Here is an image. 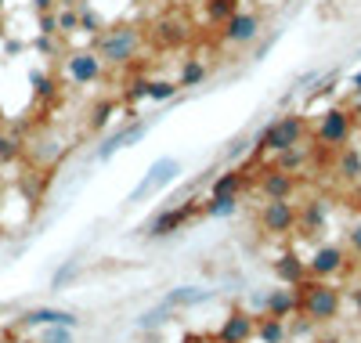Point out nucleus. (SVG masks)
Listing matches in <instances>:
<instances>
[{
    "mask_svg": "<svg viewBox=\"0 0 361 343\" xmlns=\"http://www.w3.org/2000/svg\"><path fill=\"white\" fill-rule=\"evenodd\" d=\"M307 141H311V119H307V112H279L253 138V160H260V155L289 152V148L307 145Z\"/></svg>",
    "mask_w": 361,
    "mask_h": 343,
    "instance_id": "obj_1",
    "label": "nucleus"
},
{
    "mask_svg": "<svg viewBox=\"0 0 361 343\" xmlns=\"http://www.w3.org/2000/svg\"><path fill=\"white\" fill-rule=\"evenodd\" d=\"M94 51L105 61V69H127L145 51V29L137 22H109L105 33L94 37Z\"/></svg>",
    "mask_w": 361,
    "mask_h": 343,
    "instance_id": "obj_2",
    "label": "nucleus"
},
{
    "mask_svg": "<svg viewBox=\"0 0 361 343\" xmlns=\"http://www.w3.org/2000/svg\"><path fill=\"white\" fill-rule=\"evenodd\" d=\"M296 293H300V315H304L307 322H314V325H333V322H340L343 300H347L343 286L322 282V278H304V282L296 286Z\"/></svg>",
    "mask_w": 361,
    "mask_h": 343,
    "instance_id": "obj_3",
    "label": "nucleus"
},
{
    "mask_svg": "<svg viewBox=\"0 0 361 343\" xmlns=\"http://www.w3.org/2000/svg\"><path fill=\"white\" fill-rule=\"evenodd\" d=\"M354 127H357V119L347 105H329L314 123H311V138L318 141V148L325 152H340L343 145H350L354 138Z\"/></svg>",
    "mask_w": 361,
    "mask_h": 343,
    "instance_id": "obj_4",
    "label": "nucleus"
},
{
    "mask_svg": "<svg viewBox=\"0 0 361 343\" xmlns=\"http://www.w3.org/2000/svg\"><path fill=\"white\" fill-rule=\"evenodd\" d=\"M180 174H185V163H180L177 155H159V160L141 174V181L130 188L127 206H141V203H148V199H156L163 188H170Z\"/></svg>",
    "mask_w": 361,
    "mask_h": 343,
    "instance_id": "obj_5",
    "label": "nucleus"
},
{
    "mask_svg": "<svg viewBox=\"0 0 361 343\" xmlns=\"http://www.w3.org/2000/svg\"><path fill=\"white\" fill-rule=\"evenodd\" d=\"M199 217H202V203H195V199L192 203H170L159 213H152V221L141 228V235L145 239H170L177 231H185L192 221H199Z\"/></svg>",
    "mask_w": 361,
    "mask_h": 343,
    "instance_id": "obj_6",
    "label": "nucleus"
},
{
    "mask_svg": "<svg viewBox=\"0 0 361 343\" xmlns=\"http://www.w3.org/2000/svg\"><path fill=\"white\" fill-rule=\"evenodd\" d=\"M217 37H221L224 47L246 51V47H253V44L264 37V15H260V11H243V8H238V11L217 29Z\"/></svg>",
    "mask_w": 361,
    "mask_h": 343,
    "instance_id": "obj_7",
    "label": "nucleus"
},
{
    "mask_svg": "<svg viewBox=\"0 0 361 343\" xmlns=\"http://www.w3.org/2000/svg\"><path fill=\"white\" fill-rule=\"evenodd\" d=\"M148 131H152V119H148V116H134V119H127L123 127H116L112 134H105V138H102V145L94 148V160H98V163L116 160V155L123 152V148L141 145V141L148 138Z\"/></svg>",
    "mask_w": 361,
    "mask_h": 343,
    "instance_id": "obj_8",
    "label": "nucleus"
},
{
    "mask_svg": "<svg viewBox=\"0 0 361 343\" xmlns=\"http://www.w3.org/2000/svg\"><path fill=\"white\" fill-rule=\"evenodd\" d=\"M296 221H300V206L293 199H264L257 224L267 239H289L296 235Z\"/></svg>",
    "mask_w": 361,
    "mask_h": 343,
    "instance_id": "obj_9",
    "label": "nucleus"
},
{
    "mask_svg": "<svg viewBox=\"0 0 361 343\" xmlns=\"http://www.w3.org/2000/svg\"><path fill=\"white\" fill-rule=\"evenodd\" d=\"M105 61L98 58L94 47H80V51H66V61H62V76L66 83L73 87H90V83H98L105 76Z\"/></svg>",
    "mask_w": 361,
    "mask_h": 343,
    "instance_id": "obj_10",
    "label": "nucleus"
},
{
    "mask_svg": "<svg viewBox=\"0 0 361 343\" xmlns=\"http://www.w3.org/2000/svg\"><path fill=\"white\" fill-rule=\"evenodd\" d=\"M350 271V253L340 242H322L314 253L307 257V278H322V282H333V278Z\"/></svg>",
    "mask_w": 361,
    "mask_h": 343,
    "instance_id": "obj_11",
    "label": "nucleus"
},
{
    "mask_svg": "<svg viewBox=\"0 0 361 343\" xmlns=\"http://www.w3.org/2000/svg\"><path fill=\"white\" fill-rule=\"evenodd\" d=\"M329 217H333V199L329 195H311L304 206H300L296 231L304 239H322L329 231Z\"/></svg>",
    "mask_w": 361,
    "mask_h": 343,
    "instance_id": "obj_12",
    "label": "nucleus"
},
{
    "mask_svg": "<svg viewBox=\"0 0 361 343\" xmlns=\"http://www.w3.org/2000/svg\"><path fill=\"white\" fill-rule=\"evenodd\" d=\"M253 332H257V315H250L243 303H235L221 329L214 332V343H253Z\"/></svg>",
    "mask_w": 361,
    "mask_h": 343,
    "instance_id": "obj_13",
    "label": "nucleus"
},
{
    "mask_svg": "<svg viewBox=\"0 0 361 343\" xmlns=\"http://www.w3.org/2000/svg\"><path fill=\"white\" fill-rule=\"evenodd\" d=\"M217 293H221V289H214V286H192V282H180V286L166 289L159 303H166L170 311H192V307H202V303H209V300H217Z\"/></svg>",
    "mask_w": 361,
    "mask_h": 343,
    "instance_id": "obj_14",
    "label": "nucleus"
},
{
    "mask_svg": "<svg viewBox=\"0 0 361 343\" xmlns=\"http://www.w3.org/2000/svg\"><path fill=\"white\" fill-rule=\"evenodd\" d=\"M296 188H300L296 174H286V170H279V167H264L260 177H257V192H260L264 199H293Z\"/></svg>",
    "mask_w": 361,
    "mask_h": 343,
    "instance_id": "obj_15",
    "label": "nucleus"
},
{
    "mask_svg": "<svg viewBox=\"0 0 361 343\" xmlns=\"http://www.w3.org/2000/svg\"><path fill=\"white\" fill-rule=\"evenodd\" d=\"M271 275H275L279 286H300V282L307 278V260L300 257L293 246H286L282 253L271 260Z\"/></svg>",
    "mask_w": 361,
    "mask_h": 343,
    "instance_id": "obj_16",
    "label": "nucleus"
},
{
    "mask_svg": "<svg viewBox=\"0 0 361 343\" xmlns=\"http://www.w3.org/2000/svg\"><path fill=\"white\" fill-rule=\"evenodd\" d=\"M264 315H271V318H296L300 315L296 286H271V289H264Z\"/></svg>",
    "mask_w": 361,
    "mask_h": 343,
    "instance_id": "obj_17",
    "label": "nucleus"
},
{
    "mask_svg": "<svg viewBox=\"0 0 361 343\" xmlns=\"http://www.w3.org/2000/svg\"><path fill=\"white\" fill-rule=\"evenodd\" d=\"M22 329H44V325H69V329H80V318L76 311H66V307H33L18 318Z\"/></svg>",
    "mask_w": 361,
    "mask_h": 343,
    "instance_id": "obj_18",
    "label": "nucleus"
},
{
    "mask_svg": "<svg viewBox=\"0 0 361 343\" xmlns=\"http://www.w3.org/2000/svg\"><path fill=\"white\" fill-rule=\"evenodd\" d=\"M333 174L343 184H357L361 181V148L343 145L340 152H333Z\"/></svg>",
    "mask_w": 361,
    "mask_h": 343,
    "instance_id": "obj_19",
    "label": "nucleus"
},
{
    "mask_svg": "<svg viewBox=\"0 0 361 343\" xmlns=\"http://www.w3.org/2000/svg\"><path fill=\"white\" fill-rule=\"evenodd\" d=\"M173 318H177V311H170L166 303H152L148 311H141V315L134 318V329L137 332H163Z\"/></svg>",
    "mask_w": 361,
    "mask_h": 343,
    "instance_id": "obj_20",
    "label": "nucleus"
},
{
    "mask_svg": "<svg viewBox=\"0 0 361 343\" xmlns=\"http://www.w3.org/2000/svg\"><path fill=\"white\" fill-rule=\"evenodd\" d=\"M311 155H314V145L307 141V145H296V148H289V152H279V155H271V167H279V170H286V174H300L307 163H311Z\"/></svg>",
    "mask_w": 361,
    "mask_h": 343,
    "instance_id": "obj_21",
    "label": "nucleus"
},
{
    "mask_svg": "<svg viewBox=\"0 0 361 343\" xmlns=\"http://www.w3.org/2000/svg\"><path fill=\"white\" fill-rule=\"evenodd\" d=\"M253 339H260V343H289V318L260 315V318H257V332H253Z\"/></svg>",
    "mask_w": 361,
    "mask_h": 343,
    "instance_id": "obj_22",
    "label": "nucleus"
},
{
    "mask_svg": "<svg viewBox=\"0 0 361 343\" xmlns=\"http://www.w3.org/2000/svg\"><path fill=\"white\" fill-rule=\"evenodd\" d=\"M243 195H206V203H202V217H217V221H228V217H235L238 213V203Z\"/></svg>",
    "mask_w": 361,
    "mask_h": 343,
    "instance_id": "obj_23",
    "label": "nucleus"
},
{
    "mask_svg": "<svg viewBox=\"0 0 361 343\" xmlns=\"http://www.w3.org/2000/svg\"><path fill=\"white\" fill-rule=\"evenodd\" d=\"M177 95H180L177 80H166V76H148V102H152V105H170Z\"/></svg>",
    "mask_w": 361,
    "mask_h": 343,
    "instance_id": "obj_24",
    "label": "nucleus"
},
{
    "mask_svg": "<svg viewBox=\"0 0 361 343\" xmlns=\"http://www.w3.org/2000/svg\"><path fill=\"white\" fill-rule=\"evenodd\" d=\"M25 155V141L18 131H0V167H11Z\"/></svg>",
    "mask_w": 361,
    "mask_h": 343,
    "instance_id": "obj_25",
    "label": "nucleus"
},
{
    "mask_svg": "<svg viewBox=\"0 0 361 343\" xmlns=\"http://www.w3.org/2000/svg\"><path fill=\"white\" fill-rule=\"evenodd\" d=\"M238 4H243V0H202V15H206V22L209 25H224L235 11H238Z\"/></svg>",
    "mask_w": 361,
    "mask_h": 343,
    "instance_id": "obj_26",
    "label": "nucleus"
},
{
    "mask_svg": "<svg viewBox=\"0 0 361 343\" xmlns=\"http://www.w3.org/2000/svg\"><path fill=\"white\" fill-rule=\"evenodd\" d=\"M206 76H209V69H206V61H202V58H185V66H180V76H177V87H180V90H192V87H199Z\"/></svg>",
    "mask_w": 361,
    "mask_h": 343,
    "instance_id": "obj_27",
    "label": "nucleus"
},
{
    "mask_svg": "<svg viewBox=\"0 0 361 343\" xmlns=\"http://www.w3.org/2000/svg\"><path fill=\"white\" fill-rule=\"evenodd\" d=\"M105 25H109V18H105L102 11H94V4L80 8V29H83L87 37H98V33H105Z\"/></svg>",
    "mask_w": 361,
    "mask_h": 343,
    "instance_id": "obj_28",
    "label": "nucleus"
},
{
    "mask_svg": "<svg viewBox=\"0 0 361 343\" xmlns=\"http://www.w3.org/2000/svg\"><path fill=\"white\" fill-rule=\"evenodd\" d=\"M54 18H58V37H73L80 29V8H58Z\"/></svg>",
    "mask_w": 361,
    "mask_h": 343,
    "instance_id": "obj_29",
    "label": "nucleus"
},
{
    "mask_svg": "<svg viewBox=\"0 0 361 343\" xmlns=\"http://www.w3.org/2000/svg\"><path fill=\"white\" fill-rule=\"evenodd\" d=\"M76 275H80V260L73 257V260H66L62 267H58V271H54V278H51V289H54V293H62V289H66V286L73 282V278H76Z\"/></svg>",
    "mask_w": 361,
    "mask_h": 343,
    "instance_id": "obj_30",
    "label": "nucleus"
},
{
    "mask_svg": "<svg viewBox=\"0 0 361 343\" xmlns=\"http://www.w3.org/2000/svg\"><path fill=\"white\" fill-rule=\"evenodd\" d=\"M37 343H76V339H73V329L69 325H44L40 336H37Z\"/></svg>",
    "mask_w": 361,
    "mask_h": 343,
    "instance_id": "obj_31",
    "label": "nucleus"
},
{
    "mask_svg": "<svg viewBox=\"0 0 361 343\" xmlns=\"http://www.w3.org/2000/svg\"><path fill=\"white\" fill-rule=\"evenodd\" d=\"M112 112H116V105H112V102H98L94 109H90V123H87V127H90V131H102V127H109Z\"/></svg>",
    "mask_w": 361,
    "mask_h": 343,
    "instance_id": "obj_32",
    "label": "nucleus"
},
{
    "mask_svg": "<svg viewBox=\"0 0 361 343\" xmlns=\"http://www.w3.org/2000/svg\"><path fill=\"white\" fill-rule=\"evenodd\" d=\"M250 145H253V141H250V134H238V138L224 148V160H243V155L250 152Z\"/></svg>",
    "mask_w": 361,
    "mask_h": 343,
    "instance_id": "obj_33",
    "label": "nucleus"
},
{
    "mask_svg": "<svg viewBox=\"0 0 361 343\" xmlns=\"http://www.w3.org/2000/svg\"><path fill=\"white\" fill-rule=\"evenodd\" d=\"M347 253L361 260V217H357V221L347 228Z\"/></svg>",
    "mask_w": 361,
    "mask_h": 343,
    "instance_id": "obj_34",
    "label": "nucleus"
},
{
    "mask_svg": "<svg viewBox=\"0 0 361 343\" xmlns=\"http://www.w3.org/2000/svg\"><path fill=\"white\" fill-rule=\"evenodd\" d=\"M148 98V76H137L130 87H127V102L134 105V102H145Z\"/></svg>",
    "mask_w": 361,
    "mask_h": 343,
    "instance_id": "obj_35",
    "label": "nucleus"
},
{
    "mask_svg": "<svg viewBox=\"0 0 361 343\" xmlns=\"http://www.w3.org/2000/svg\"><path fill=\"white\" fill-rule=\"evenodd\" d=\"M40 37H58V18H54V11L40 15Z\"/></svg>",
    "mask_w": 361,
    "mask_h": 343,
    "instance_id": "obj_36",
    "label": "nucleus"
},
{
    "mask_svg": "<svg viewBox=\"0 0 361 343\" xmlns=\"http://www.w3.org/2000/svg\"><path fill=\"white\" fill-rule=\"evenodd\" d=\"M33 83H37V95L40 98H51L54 95V80L51 76H33Z\"/></svg>",
    "mask_w": 361,
    "mask_h": 343,
    "instance_id": "obj_37",
    "label": "nucleus"
},
{
    "mask_svg": "<svg viewBox=\"0 0 361 343\" xmlns=\"http://www.w3.org/2000/svg\"><path fill=\"white\" fill-rule=\"evenodd\" d=\"M347 296H350V303H354V318L361 322V282H357V286H354Z\"/></svg>",
    "mask_w": 361,
    "mask_h": 343,
    "instance_id": "obj_38",
    "label": "nucleus"
},
{
    "mask_svg": "<svg viewBox=\"0 0 361 343\" xmlns=\"http://www.w3.org/2000/svg\"><path fill=\"white\" fill-rule=\"evenodd\" d=\"M314 343H347L340 332H322V336H314Z\"/></svg>",
    "mask_w": 361,
    "mask_h": 343,
    "instance_id": "obj_39",
    "label": "nucleus"
},
{
    "mask_svg": "<svg viewBox=\"0 0 361 343\" xmlns=\"http://www.w3.org/2000/svg\"><path fill=\"white\" fill-rule=\"evenodd\" d=\"M347 87H350V95H354V98H361V69L347 80Z\"/></svg>",
    "mask_w": 361,
    "mask_h": 343,
    "instance_id": "obj_40",
    "label": "nucleus"
},
{
    "mask_svg": "<svg viewBox=\"0 0 361 343\" xmlns=\"http://www.w3.org/2000/svg\"><path fill=\"white\" fill-rule=\"evenodd\" d=\"M54 4H58V0H33V8H37L40 15H47V11H54Z\"/></svg>",
    "mask_w": 361,
    "mask_h": 343,
    "instance_id": "obj_41",
    "label": "nucleus"
},
{
    "mask_svg": "<svg viewBox=\"0 0 361 343\" xmlns=\"http://www.w3.org/2000/svg\"><path fill=\"white\" fill-rule=\"evenodd\" d=\"M90 0H58V8H87Z\"/></svg>",
    "mask_w": 361,
    "mask_h": 343,
    "instance_id": "obj_42",
    "label": "nucleus"
},
{
    "mask_svg": "<svg viewBox=\"0 0 361 343\" xmlns=\"http://www.w3.org/2000/svg\"><path fill=\"white\" fill-rule=\"evenodd\" d=\"M350 195H354V203H357V210H361V181L350 184Z\"/></svg>",
    "mask_w": 361,
    "mask_h": 343,
    "instance_id": "obj_43",
    "label": "nucleus"
},
{
    "mask_svg": "<svg viewBox=\"0 0 361 343\" xmlns=\"http://www.w3.org/2000/svg\"><path fill=\"white\" fill-rule=\"evenodd\" d=\"M173 8H192V4H202V0H170Z\"/></svg>",
    "mask_w": 361,
    "mask_h": 343,
    "instance_id": "obj_44",
    "label": "nucleus"
},
{
    "mask_svg": "<svg viewBox=\"0 0 361 343\" xmlns=\"http://www.w3.org/2000/svg\"><path fill=\"white\" fill-rule=\"evenodd\" d=\"M4 123H8V112H4V109H0V131H4Z\"/></svg>",
    "mask_w": 361,
    "mask_h": 343,
    "instance_id": "obj_45",
    "label": "nucleus"
},
{
    "mask_svg": "<svg viewBox=\"0 0 361 343\" xmlns=\"http://www.w3.org/2000/svg\"><path fill=\"white\" fill-rule=\"evenodd\" d=\"M0 37H4V18H0Z\"/></svg>",
    "mask_w": 361,
    "mask_h": 343,
    "instance_id": "obj_46",
    "label": "nucleus"
},
{
    "mask_svg": "<svg viewBox=\"0 0 361 343\" xmlns=\"http://www.w3.org/2000/svg\"><path fill=\"white\" fill-rule=\"evenodd\" d=\"M180 343H192V339H180Z\"/></svg>",
    "mask_w": 361,
    "mask_h": 343,
    "instance_id": "obj_47",
    "label": "nucleus"
},
{
    "mask_svg": "<svg viewBox=\"0 0 361 343\" xmlns=\"http://www.w3.org/2000/svg\"><path fill=\"white\" fill-rule=\"evenodd\" d=\"M0 8H4V0H0Z\"/></svg>",
    "mask_w": 361,
    "mask_h": 343,
    "instance_id": "obj_48",
    "label": "nucleus"
}]
</instances>
